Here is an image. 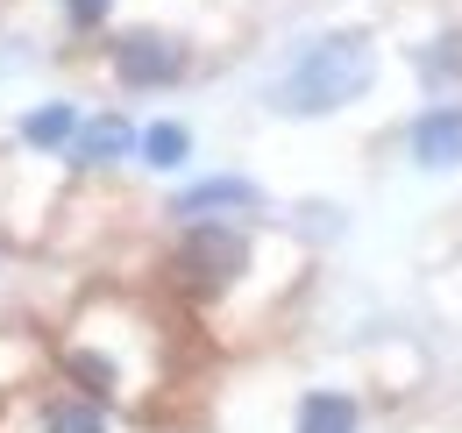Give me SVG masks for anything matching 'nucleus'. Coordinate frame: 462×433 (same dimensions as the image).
<instances>
[{
	"label": "nucleus",
	"instance_id": "obj_1",
	"mask_svg": "<svg viewBox=\"0 0 462 433\" xmlns=\"http://www.w3.org/2000/svg\"><path fill=\"white\" fill-rule=\"evenodd\" d=\"M370 78H377L370 36L335 29V36H320V43L299 51V64H291L285 78H278V93H271V107L278 114H335V107H348V100H363Z\"/></svg>",
	"mask_w": 462,
	"mask_h": 433
},
{
	"label": "nucleus",
	"instance_id": "obj_2",
	"mask_svg": "<svg viewBox=\"0 0 462 433\" xmlns=\"http://www.w3.org/2000/svg\"><path fill=\"white\" fill-rule=\"evenodd\" d=\"M171 271L192 299H221V291H235L242 271H249V235L228 227V220H185V242H178Z\"/></svg>",
	"mask_w": 462,
	"mask_h": 433
},
{
	"label": "nucleus",
	"instance_id": "obj_3",
	"mask_svg": "<svg viewBox=\"0 0 462 433\" xmlns=\"http://www.w3.org/2000/svg\"><path fill=\"white\" fill-rule=\"evenodd\" d=\"M115 78L135 86V93L178 86V78H185V43L164 36V29H128V36L115 43Z\"/></svg>",
	"mask_w": 462,
	"mask_h": 433
},
{
	"label": "nucleus",
	"instance_id": "obj_4",
	"mask_svg": "<svg viewBox=\"0 0 462 433\" xmlns=\"http://www.w3.org/2000/svg\"><path fill=\"white\" fill-rule=\"evenodd\" d=\"M249 207H263V192L249 185V178H199L192 192H178L171 214L178 220H214V214H249Z\"/></svg>",
	"mask_w": 462,
	"mask_h": 433
},
{
	"label": "nucleus",
	"instance_id": "obj_5",
	"mask_svg": "<svg viewBox=\"0 0 462 433\" xmlns=\"http://www.w3.org/2000/svg\"><path fill=\"white\" fill-rule=\"evenodd\" d=\"M412 157L427 163V170H441V163H462V107H434L412 121Z\"/></svg>",
	"mask_w": 462,
	"mask_h": 433
},
{
	"label": "nucleus",
	"instance_id": "obj_6",
	"mask_svg": "<svg viewBox=\"0 0 462 433\" xmlns=\"http://www.w3.org/2000/svg\"><path fill=\"white\" fill-rule=\"evenodd\" d=\"M135 150V128L121 114H100V121H79L71 128V163H115Z\"/></svg>",
	"mask_w": 462,
	"mask_h": 433
},
{
	"label": "nucleus",
	"instance_id": "obj_7",
	"mask_svg": "<svg viewBox=\"0 0 462 433\" xmlns=\"http://www.w3.org/2000/svg\"><path fill=\"white\" fill-rule=\"evenodd\" d=\"M291 433H356V398L348 391H313L299 405V427Z\"/></svg>",
	"mask_w": 462,
	"mask_h": 433
},
{
	"label": "nucleus",
	"instance_id": "obj_8",
	"mask_svg": "<svg viewBox=\"0 0 462 433\" xmlns=\"http://www.w3.org/2000/svg\"><path fill=\"white\" fill-rule=\"evenodd\" d=\"M43 433H107V398H51Z\"/></svg>",
	"mask_w": 462,
	"mask_h": 433
},
{
	"label": "nucleus",
	"instance_id": "obj_9",
	"mask_svg": "<svg viewBox=\"0 0 462 433\" xmlns=\"http://www.w3.org/2000/svg\"><path fill=\"white\" fill-rule=\"evenodd\" d=\"M71 128H79V107L51 100V107H36L29 121H22V143H29V150H64V143H71Z\"/></svg>",
	"mask_w": 462,
	"mask_h": 433
},
{
	"label": "nucleus",
	"instance_id": "obj_10",
	"mask_svg": "<svg viewBox=\"0 0 462 433\" xmlns=\"http://www.w3.org/2000/svg\"><path fill=\"white\" fill-rule=\"evenodd\" d=\"M185 157H192V135H185L178 121H157V128H143V163H157V170H178Z\"/></svg>",
	"mask_w": 462,
	"mask_h": 433
},
{
	"label": "nucleus",
	"instance_id": "obj_11",
	"mask_svg": "<svg viewBox=\"0 0 462 433\" xmlns=\"http://www.w3.org/2000/svg\"><path fill=\"white\" fill-rule=\"evenodd\" d=\"M107 7H115V0H64V22H71V29H100Z\"/></svg>",
	"mask_w": 462,
	"mask_h": 433
}]
</instances>
